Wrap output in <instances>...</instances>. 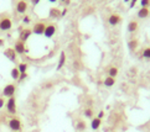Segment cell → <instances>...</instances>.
Here are the masks:
<instances>
[{
	"label": "cell",
	"instance_id": "1",
	"mask_svg": "<svg viewBox=\"0 0 150 132\" xmlns=\"http://www.w3.org/2000/svg\"><path fill=\"white\" fill-rule=\"evenodd\" d=\"M107 21H108V24H109L110 26H117V25L122 24L123 17H122L120 14H118V13H112L109 16H108V19H107Z\"/></svg>",
	"mask_w": 150,
	"mask_h": 132
},
{
	"label": "cell",
	"instance_id": "2",
	"mask_svg": "<svg viewBox=\"0 0 150 132\" xmlns=\"http://www.w3.org/2000/svg\"><path fill=\"white\" fill-rule=\"evenodd\" d=\"M13 27V21L9 16L0 17V31H9Z\"/></svg>",
	"mask_w": 150,
	"mask_h": 132
},
{
	"label": "cell",
	"instance_id": "3",
	"mask_svg": "<svg viewBox=\"0 0 150 132\" xmlns=\"http://www.w3.org/2000/svg\"><path fill=\"white\" fill-rule=\"evenodd\" d=\"M5 105H6V110L9 114H11V115L16 114V99H15V96L9 98L8 101L5 103Z\"/></svg>",
	"mask_w": 150,
	"mask_h": 132
},
{
	"label": "cell",
	"instance_id": "4",
	"mask_svg": "<svg viewBox=\"0 0 150 132\" xmlns=\"http://www.w3.org/2000/svg\"><path fill=\"white\" fill-rule=\"evenodd\" d=\"M15 91H16V87H15V84H6V85L4 87L3 89V96H6L8 99L14 96Z\"/></svg>",
	"mask_w": 150,
	"mask_h": 132
},
{
	"label": "cell",
	"instance_id": "5",
	"mask_svg": "<svg viewBox=\"0 0 150 132\" xmlns=\"http://www.w3.org/2000/svg\"><path fill=\"white\" fill-rule=\"evenodd\" d=\"M9 129L14 131V132H18V131H21V121L18 119V117H13L9 120Z\"/></svg>",
	"mask_w": 150,
	"mask_h": 132
},
{
	"label": "cell",
	"instance_id": "6",
	"mask_svg": "<svg viewBox=\"0 0 150 132\" xmlns=\"http://www.w3.org/2000/svg\"><path fill=\"white\" fill-rule=\"evenodd\" d=\"M45 29H46V24L39 21V22L34 24V27L31 29V30H33V34H35V35H37V36H41V35H44Z\"/></svg>",
	"mask_w": 150,
	"mask_h": 132
},
{
	"label": "cell",
	"instance_id": "7",
	"mask_svg": "<svg viewBox=\"0 0 150 132\" xmlns=\"http://www.w3.org/2000/svg\"><path fill=\"white\" fill-rule=\"evenodd\" d=\"M4 56L6 57L10 62H16L18 54H16V52H15V50L11 48V47H9V48H5L4 50Z\"/></svg>",
	"mask_w": 150,
	"mask_h": 132
},
{
	"label": "cell",
	"instance_id": "8",
	"mask_svg": "<svg viewBox=\"0 0 150 132\" xmlns=\"http://www.w3.org/2000/svg\"><path fill=\"white\" fill-rule=\"evenodd\" d=\"M55 34H56V25H55V24H49V25H46V29H45V32H44L45 37H46V38H51Z\"/></svg>",
	"mask_w": 150,
	"mask_h": 132
},
{
	"label": "cell",
	"instance_id": "9",
	"mask_svg": "<svg viewBox=\"0 0 150 132\" xmlns=\"http://www.w3.org/2000/svg\"><path fill=\"white\" fill-rule=\"evenodd\" d=\"M14 50H15V52H16V54H24L26 52L25 42L18 40L16 42H15V45H14Z\"/></svg>",
	"mask_w": 150,
	"mask_h": 132
},
{
	"label": "cell",
	"instance_id": "10",
	"mask_svg": "<svg viewBox=\"0 0 150 132\" xmlns=\"http://www.w3.org/2000/svg\"><path fill=\"white\" fill-rule=\"evenodd\" d=\"M31 35H33V30L31 29H23L19 34V40L23 41V42H26Z\"/></svg>",
	"mask_w": 150,
	"mask_h": 132
},
{
	"label": "cell",
	"instance_id": "11",
	"mask_svg": "<svg viewBox=\"0 0 150 132\" xmlns=\"http://www.w3.org/2000/svg\"><path fill=\"white\" fill-rule=\"evenodd\" d=\"M139 30V22L135 20H132L129 21V24L127 26V32L128 34H135L137 31Z\"/></svg>",
	"mask_w": 150,
	"mask_h": 132
},
{
	"label": "cell",
	"instance_id": "12",
	"mask_svg": "<svg viewBox=\"0 0 150 132\" xmlns=\"http://www.w3.org/2000/svg\"><path fill=\"white\" fill-rule=\"evenodd\" d=\"M137 16L140 19V20H144L150 16V8H140L138 10L137 13Z\"/></svg>",
	"mask_w": 150,
	"mask_h": 132
},
{
	"label": "cell",
	"instance_id": "13",
	"mask_svg": "<svg viewBox=\"0 0 150 132\" xmlns=\"http://www.w3.org/2000/svg\"><path fill=\"white\" fill-rule=\"evenodd\" d=\"M26 10H28V3L25 0H19L16 3V11L19 14H25Z\"/></svg>",
	"mask_w": 150,
	"mask_h": 132
},
{
	"label": "cell",
	"instance_id": "14",
	"mask_svg": "<svg viewBox=\"0 0 150 132\" xmlns=\"http://www.w3.org/2000/svg\"><path fill=\"white\" fill-rule=\"evenodd\" d=\"M138 47H139V40L138 38H130L128 41V48H129L130 52L137 51Z\"/></svg>",
	"mask_w": 150,
	"mask_h": 132
},
{
	"label": "cell",
	"instance_id": "15",
	"mask_svg": "<svg viewBox=\"0 0 150 132\" xmlns=\"http://www.w3.org/2000/svg\"><path fill=\"white\" fill-rule=\"evenodd\" d=\"M65 64H66V53L65 52H61L60 58H58V63H57V71H61Z\"/></svg>",
	"mask_w": 150,
	"mask_h": 132
},
{
	"label": "cell",
	"instance_id": "16",
	"mask_svg": "<svg viewBox=\"0 0 150 132\" xmlns=\"http://www.w3.org/2000/svg\"><path fill=\"white\" fill-rule=\"evenodd\" d=\"M102 125V120L98 119V117H93L92 121H91V129H92L93 131H97Z\"/></svg>",
	"mask_w": 150,
	"mask_h": 132
},
{
	"label": "cell",
	"instance_id": "17",
	"mask_svg": "<svg viewBox=\"0 0 150 132\" xmlns=\"http://www.w3.org/2000/svg\"><path fill=\"white\" fill-rule=\"evenodd\" d=\"M86 129H87V124H86V121L82 120V119H78L77 122H76V130L79 131V132H83Z\"/></svg>",
	"mask_w": 150,
	"mask_h": 132
},
{
	"label": "cell",
	"instance_id": "18",
	"mask_svg": "<svg viewBox=\"0 0 150 132\" xmlns=\"http://www.w3.org/2000/svg\"><path fill=\"white\" fill-rule=\"evenodd\" d=\"M103 84H104V87H107V88H112L115 84V78L107 77L104 80H103Z\"/></svg>",
	"mask_w": 150,
	"mask_h": 132
},
{
	"label": "cell",
	"instance_id": "19",
	"mask_svg": "<svg viewBox=\"0 0 150 132\" xmlns=\"http://www.w3.org/2000/svg\"><path fill=\"white\" fill-rule=\"evenodd\" d=\"M118 73H119V69L114 66H110L108 68V77H112V78H115L118 77Z\"/></svg>",
	"mask_w": 150,
	"mask_h": 132
},
{
	"label": "cell",
	"instance_id": "20",
	"mask_svg": "<svg viewBox=\"0 0 150 132\" xmlns=\"http://www.w3.org/2000/svg\"><path fill=\"white\" fill-rule=\"evenodd\" d=\"M61 16V11L58 10L57 8H52L50 10V17H53V19H58Z\"/></svg>",
	"mask_w": 150,
	"mask_h": 132
},
{
	"label": "cell",
	"instance_id": "21",
	"mask_svg": "<svg viewBox=\"0 0 150 132\" xmlns=\"http://www.w3.org/2000/svg\"><path fill=\"white\" fill-rule=\"evenodd\" d=\"M83 115H84V117H87V119H91L92 120L93 119V109H91V108H86L84 109V111H83Z\"/></svg>",
	"mask_w": 150,
	"mask_h": 132
},
{
	"label": "cell",
	"instance_id": "22",
	"mask_svg": "<svg viewBox=\"0 0 150 132\" xmlns=\"http://www.w3.org/2000/svg\"><path fill=\"white\" fill-rule=\"evenodd\" d=\"M28 64L26 63H19V66H18V69H19V72H20V74H23V73H26V71H28Z\"/></svg>",
	"mask_w": 150,
	"mask_h": 132
},
{
	"label": "cell",
	"instance_id": "23",
	"mask_svg": "<svg viewBox=\"0 0 150 132\" xmlns=\"http://www.w3.org/2000/svg\"><path fill=\"white\" fill-rule=\"evenodd\" d=\"M19 77H20V72L18 69V67L13 68V69H11V78L14 79V80H18Z\"/></svg>",
	"mask_w": 150,
	"mask_h": 132
},
{
	"label": "cell",
	"instance_id": "24",
	"mask_svg": "<svg viewBox=\"0 0 150 132\" xmlns=\"http://www.w3.org/2000/svg\"><path fill=\"white\" fill-rule=\"evenodd\" d=\"M142 56H143V58H145V59L150 61V47H146V48L143 50Z\"/></svg>",
	"mask_w": 150,
	"mask_h": 132
},
{
	"label": "cell",
	"instance_id": "25",
	"mask_svg": "<svg viewBox=\"0 0 150 132\" xmlns=\"http://www.w3.org/2000/svg\"><path fill=\"white\" fill-rule=\"evenodd\" d=\"M142 8H150V0H140Z\"/></svg>",
	"mask_w": 150,
	"mask_h": 132
},
{
	"label": "cell",
	"instance_id": "26",
	"mask_svg": "<svg viewBox=\"0 0 150 132\" xmlns=\"http://www.w3.org/2000/svg\"><path fill=\"white\" fill-rule=\"evenodd\" d=\"M26 77H28V73H23V74H20V77H19L18 80H19V82H23L24 79H26Z\"/></svg>",
	"mask_w": 150,
	"mask_h": 132
},
{
	"label": "cell",
	"instance_id": "27",
	"mask_svg": "<svg viewBox=\"0 0 150 132\" xmlns=\"http://www.w3.org/2000/svg\"><path fill=\"white\" fill-rule=\"evenodd\" d=\"M23 22H24V24H30V22H31V19H30V16H24V19H23Z\"/></svg>",
	"mask_w": 150,
	"mask_h": 132
},
{
	"label": "cell",
	"instance_id": "28",
	"mask_svg": "<svg viewBox=\"0 0 150 132\" xmlns=\"http://www.w3.org/2000/svg\"><path fill=\"white\" fill-rule=\"evenodd\" d=\"M138 3V0H130V4H129V6L130 8H134L135 6V4Z\"/></svg>",
	"mask_w": 150,
	"mask_h": 132
},
{
	"label": "cell",
	"instance_id": "29",
	"mask_svg": "<svg viewBox=\"0 0 150 132\" xmlns=\"http://www.w3.org/2000/svg\"><path fill=\"white\" fill-rule=\"evenodd\" d=\"M97 117H98V119H100V120L103 119V117H104V111H99V114H98Z\"/></svg>",
	"mask_w": 150,
	"mask_h": 132
},
{
	"label": "cell",
	"instance_id": "30",
	"mask_svg": "<svg viewBox=\"0 0 150 132\" xmlns=\"http://www.w3.org/2000/svg\"><path fill=\"white\" fill-rule=\"evenodd\" d=\"M4 104H5V101H4V98L0 96V109H1V108L4 106Z\"/></svg>",
	"mask_w": 150,
	"mask_h": 132
},
{
	"label": "cell",
	"instance_id": "31",
	"mask_svg": "<svg viewBox=\"0 0 150 132\" xmlns=\"http://www.w3.org/2000/svg\"><path fill=\"white\" fill-rule=\"evenodd\" d=\"M40 1H41V0H31V4H33V5H37Z\"/></svg>",
	"mask_w": 150,
	"mask_h": 132
},
{
	"label": "cell",
	"instance_id": "32",
	"mask_svg": "<svg viewBox=\"0 0 150 132\" xmlns=\"http://www.w3.org/2000/svg\"><path fill=\"white\" fill-rule=\"evenodd\" d=\"M66 14H67V9H63L62 11H61V16H65Z\"/></svg>",
	"mask_w": 150,
	"mask_h": 132
},
{
	"label": "cell",
	"instance_id": "33",
	"mask_svg": "<svg viewBox=\"0 0 150 132\" xmlns=\"http://www.w3.org/2000/svg\"><path fill=\"white\" fill-rule=\"evenodd\" d=\"M4 43H5V41H4L3 38H0V47H3V46H4Z\"/></svg>",
	"mask_w": 150,
	"mask_h": 132
},
{
	"label": "cell",
	"instance_id": "34",
	"mask_svg": "<svg viewBox=\"0 0 150 132\" xmlns=\"http://www.w3.org/2000/svg\"><path fill=\"white\" fill-rule=\"evenodd\" d=\"M49 1H50V3H56L57 0H49Z\"/></svg>",
	"mask_w": 150,
	"mask_h": 132
},
{
	"label": "cell",
	"instance_id": "35",
	"mask_svg": "<svg viewBox=\"0 0 150 132\" xmlns=\"http://www.w3.org/2000/svg\"><path fill=\"white\" fill-rule=\"evenodd\" d=\"M124 3H127V4H128V3H130V0H124Z\"/></svg>",
	"mask_w": 150,
	"mask_h": 132
},
{
	"label": "cell",
	"instance_id": "36",
	"mask_svg": "<svg viewBox=\"0 0 150 132\" xmlns=\"http://www.w3.org/2000/svg\"><path fill=\"white\" fill-rule=\"evenodd\" d=\"M61 1H66V0H61Z\"/></svg>",
	"mask_w": 150,
	"mask_h": 132
}]
</instances>
